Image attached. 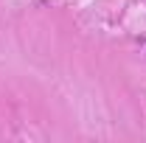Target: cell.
Here are the masks:
<instances>
[]
</instances>
